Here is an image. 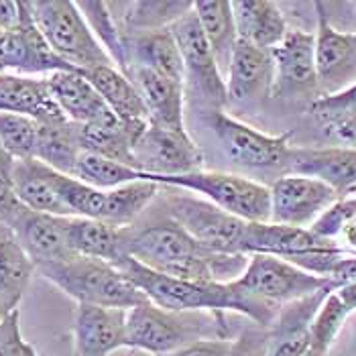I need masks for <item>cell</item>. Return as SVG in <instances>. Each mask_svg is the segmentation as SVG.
Wrapping results in <instances>:
<instances>
[{
  "mask_svg": "<svg viewBox=\"0 0 356 356\" xmlns=\"http://www.w3.org/2000/svg\"><path fill=\"white\" fill-rule=\"evenodd\" d=\"M124 76L135 83L151 124L169 131H188L184 114L186 83L175 82L155 70L140 65L129 67Z\"/></svg>",
  "mask_w": 356,
  "mask_h": 356,
  "instance_id": "cell-17",
  "label": "cell"
},
{
  "mask_svg": "<svg viewBox=\"0 0 356 356\" xmlns=\"http://www.w3.org/2000/svg\"><path fill=\"white\" fill-rule=\"evenodd\" d=\"M54 72H74L51 51L25 2V15L21 23L10 31L0 33V74L39 76L45 78Z\"/></svg>",
  "mask_w": 356,
  "mask_h": 356,
  "instance_id": "cell-13",
  "label": "cell"
},
{
  "mask_svg": "<svg viewBox=\"0 0 356 356\" xmlns=\"http://www.w3.org/2000/svg\"><path fill=\"white\" fill-rule=\"evenodd\" d=\"M159 193H161V186L149 179H138V181H131L120 188L108 190L102 222H106L114 228L133 226L145 214V210L153 202H157Z\"/></svg>",
  "mask_w": 356,
  "mask_h": 356,
  "instance_id": "cell-34",
  "label": "cell"
},
{
  "mask_svg": "<svg viewBox=\"0 0 356 356\" xmlns=\"http://www.w3.org/2000/svg\"><path fill=\"white\" fill-rule=\"evenodd\" d=\"M275 76L271 96L281 100L314 102L322 96L316 67V35L289 29L283 41L271 49Z\"/></svg>",
  "mask_w": 356,
  "mask_h": 356,
  "instance_id": "cell-10",
  "label": "cell"
},
{
  "mask_svg": "<svg viewBox=\"0 0 356 356\" xmlns=\"http://www.w3.org/2000/svg\"><path fill=\"white\" fill-rule=\"evenodd\" d=\"M13 181L15 195L23 208L59 218H72L55 188L54 169H49L47 165L39 163L37 159L15 161Z\"/></svg>",
  "mask_w": 356,
  "mask_h": 356,
  "instance_id": "cell-26",
  "label": "cell"
},
{
  "mask_svg": "<svg viewBox=\"0 0 356 356\" xmlns=\"http://www.w3.org/2000/svg\"><path fill=\"white\" fill-rule=\"evenodd\" d=\"M8 314H10V312H8V309H6V307H4V305L0 303V324L4 322V318H6Z\"/></svg>",
  "mask_w": 356,
  "mask_h": 356,
  "instance_id": "cell-45",
  "label": "cell"
},
{
  "mask_svg": "<svg viewBox=\"0 0 356 356\" xmlns=\"http://www.w3.org/2000/svg\"><path fill=\"white\" fill-rule=\"evenodd\" d=\"M269 192L271 222L296 228H309L338 200H342L324 181L296 173L277 177Z\"/></svg>",
  "mask_w": 356,
  "mask_h": 356,
  "instance_id": "cell-12",
  "label": "cell"
},
{
  "mask_svg": "<svg viewBox=\"0 0 356 356\" xmlns=\"http://www.w3.org/2000/svg\"><path fill=\"white\" fill-rule=\"evenodd\" d=\"M124 43H127L129 67L133 65L149 67L175 82L186 83V70H184L181 54L169 29L124 35Z\"/></svg>",
  "mask_w": 356,
  "mask_h": 356,
  "instance_id": "cell-24",
  "label": "cell"
},
{
  "mask_svg": "<svg viewBox=\"0 0 356 356\" xmlns=\"http://www.w3.org/2000/svg\"><path fill=\"white\" fill-rule=\"evenodd\" d=\"M122 8L120 19L114 17L122 35L147 33L169 29L177 19L193 8L190 0H137V2H118Z\"/></svg>",
  "mask_w": 356,
  "mask_h": 356,
  "instance_id": "cell-33",
  "label": "cell"
},
{
  "mask_svg": "<svg viewBox=\"0 0 356 356\" xmlns=\"http://www.w3.org/2000/svg\"><path fill=\"white\" fill-rule=\"evenodd\" d=\"M208 338H230L226 314L171 312L151 302L127 312V348L135 353L165 356Z\"/></svg>",
  "mask_w": 356,
  "mask_h": 356,
  "instance_id": "cell-2",
  "label": "cell"
},
{
  "mask_svg": "<svg viewBox=\"0 0 356 356\" xmlns=\"http://www.w3.org/2000/svg\"><path fill=\"white\" fill-rule=\"evenodd\" d=\"M355 195H356V192H355Z\"/></svg>",
  "mask_w": 356,
  "mask_h": 356,
  "instance_id": "cell-47",
  "label": "cell"
},
{
  "mask_svg": "<svg viewBox=\"0 0 356 356\" xmlns=\"http://www.w3.org/2000/svg\"><path fill=\"white\" fill-rule=\"evenodd\" d=\"M35 273L76 303L131 309L147 302L145 296L116 267L98 259L72 254L70 259L37 267Z\"/></svg>",
  "mask_w": 356,
  "mask_h": 356,
  "instance_id": "cell-3",
  "label": "cell"
},
{
  "mask_svg": "<svg viewBox=\"0 0 356 356\" xmlns=\"http://www.w3.org/2000/svg\"><path fill=\"white\" fill-rule=\"evenodd\" d=\"M78 8L83 15L88 27L92 29L94 37L98 39V43L104 47V51L112 59V63L124 74L129 67L127 43H124L122 31L114 21L108 2H78Z\"/></svg>",
  "mask_w": 356,
  "mask_h": 356,
  "instance_id": "cell-35",
  "label": "cell"
},
{
  "mask_svg": "<svg viewBox=\"0 0 356 356\" xmlns=\"http://www.w3.org/2000/svg\"><path fill=\"white\" fill-rule=\"evenodd\" d=\"M140 179L155 181L163 188H175L184 192L197 193L220 210L245 220V222H271V192L267 186L238 173L224 171H192L173 177H151Z\"/></svg>",
  "mask_w": 356,
  "mask_h": 356,
  "instance_id": "cell-5",
  "label": "cell"
},
{
  "mask_svg": "<svg viewBox=\"0 0 356 356\" xmlns=\"http://www.w3.org/2000/svg\"><path fill=\"white\" fill-rule=\"evenodd\" d=\"M129 356H147V355H143V353H135V350H131V355Z\"/></svg>",
  "mask_w": 356,
  "mask_h": 356,
  "instance_id": "cell-46",
  "label": "cell"
},
{
  "mask_svg": "<svg viewBox=\"0 0 356 356\" xmlns=\"http://www.w3.org/2000/svg\"><path fill=\"white\" fill-rule=\"evenodd\" d=\"M169 31L181 54L184 70H186V86L190 83L192 92L206 110L228 108L224 74L220 72L216 57L204 37V31L197 23L193 8L181 19H177L169 27Z\"/></svg>",
  "mask_w": 356,
  "mask_h": 356,
  "instance_id": "cell-9",
  "label": "cell"
},
{
  "mask_svg": "<svg viewBox=\"0 0 356 356\" xmlns=\"http://www.w3.org/2000/svg\"><path fill=\"white\" fill-rule=\"evenodd\" d=\"M0 356H39L21 332L19 309L10 312L0 324Z\"/></svg>",
  "mask_w": 356,
  "mask_h": 356,
  "instance_id": "cell-41",
  "label": "cell"
},
{
  "mask_svg": "<svg viewBox=\"0 0 356 356\" xmlns=\"http://www.w3.org/2000/svg\"><path fill=\"white\" fill-rule=\"evenodd\" d=\"M45 82L57 108L70 122L78 127H90L118 120L102 96L96 92V88L80 72H54L45 76Z\"/></svg>",
  "mask_w": 356,
  "mask_h": 356,
  "instance_id": "cell-20",
  "label": "cell"
},
{
  "mask_svg": "<svg viewBox=\"0 0 356 356\" xmlns=\"http://www.w3.org/2000/svg\"><path fill=\"white\" fill-rule=\"evenodd\" d=\"M334 289H322L314 296H307L298 302L285 303L273 324L267 328V356H303L309 346L312 324L322 307L324 300Z\"/></svg>",
  "mask_w": 356,
  "mask_h": 356,
  "instance_id": "cell-21",
  "label": "cell"
},
{
  "mask_svg": "<svg viewBox=\"0 0 356 356\" xmlns=\"http://www.w3.org/2000/svg\"><path fill=\"white\" fill-rule=\"evenodd\" d=\"M39 122L21 114H0V145L15 159H35Z\"/></svg>",
  "mask_w": 356,
  "mask_h": 356,
  "instance_id": "cell-39",
  "label": "cell"
},
{
  "mask_svg": "<svg viewBox=\"0 0 356 356\" xmlns=\"http://www.w3.org/2000/svg\"><path fill=\"white\" fill-rule=\"evenodd\" d=\"M318 31L316 35V67L320 92L328 96L356 82V31L344 33L332 27L326 4L316 2Z\"/></svg>",
  "mask_w": 356,
  "mask_h": 356,
  "instance_id": "cell-14",
  "label": "cell"
},
{
  "mask_svg": "<svg viewBox=\"0 0 356 356\" xmlns=\"http://www.w3.org/2000/svg\"><path fill=\"white\" fill-rule=\"evenodd\" d=\"M25 15V0H0V33L15 29Z\"/></svg>",
  "mask_w": 356,
  "mask_h": 356,
  "instance_id": "cell-44",
  "label": "cell"
},
{
  "mask_svg": "<svg viewBox=\"0 0 356 356\" xmlns=\"http://www.w3.org/2000/svg\"><path fill=\"white\" fill-rule=\"evenodd\" d=\"M204 120L232 163L250 171H279V177L285 175L291 133L279 137L265 135L232 118L226 110H204Z\"/></svg>",
  "mask_w": 356,
  "mask_h": 356,
  "instance_id": "cell-7",
  "label": "cell"
},
{
  "mask_svg": "<svg viewBox=\"0 0 356 356\" xmlns=\"http://www.w3.org/2000/svg\"><path fill=\"white\" fill-rule=\"evenodd\" d=\"M309 112L340 138H356V82L348 88L320 96L309 104Z\"/></svg>",
  "mask_w": 356,
  "mask_h": 356,
  "instance_id": "cell-36",
  "label": "cell"
},
{
  "mask_svg": "<svg viewBox=\"0 0 356 356\" xmlns=\"http://www.w3.org/2000/svg\"><path fill=\"white\" fill-rule=\"evenodd\" d=\"M82 153L80 145V127L67 118L39 122L35 159L47 165L57 173L72 175L76 161Z\"/></svg>",
  "mask_w": 356,
  "mask_h": 356,
  "instance_id": "cell-27",
  "label": "cell"
},
{
  "mask_svg": "<svg viewBox=\"0 0 356 356\" xmlns=\"http://www.w3.org/2000/svg\"><path fill=\"white\" fill-rule=\"evenodd\" d=\"M82 76L96 88L112 114L122 122H149L147 108L138 96L135 83L131 82L118 67L104 65L82 72Z\"/></svg>",
  "mask_w": 356,
  "mask_h": 356,
  "instance_id": "cell-28",
  "label": "cell"
},
{
  "mask_svg": "<svg viewBox=\"0 0 356 356\" xmlns=\"http://www.w3.org/2000/svg\"><path fill=\"white\" fill-rule=\"evenodd\" d=\"M54 181L61 202L70 210L72 218H90L102 220L104 216V204L106 192L96 190L72 175H63L54 171Z\"/></svg>",
  "mask_w": 356,
  "mask_h": 356,
  "instance_id": "cell-38",
  "label": "cell"
},
{
  "mask_svg": "<svg viewBox=\"0 0 356 356\" xmlns=\"http://www.w3.org/2000/svg\"><path fill=\"white\" fill-rule=\"evenodd\" d=\"M267 340H269L267 328L248 324L232 340V348L228 356H267Z\"/></svg>",
  "mask_w": 356,
  "mask_h": 356,
  "instance_id": "cell-42",
  "label": "cell"
},
{
  "mask_svg": "<svg viewBox=\"0 0 356 356\" xmlns=\"http://www.w3.org/2000/svg\"><path fill=\"white\" fill-rule=\"evenodd\" d=\"M204 155L188 131L147 124L133 149V167L151 177H173L200 171Z\"/></svg>",
  "mask_w": 356,
  "mask_h": 356,
  "instance_id": "cell-11",
  "label": "cell"
},
{
  "mask_svg": "<svg viewBox=\"0 0 356 356\" xmlns=\"http://www.w3.org/2000/svg\"><path fill=\"white\" fill-rule=\"evenodd\" d=\"M65 222L67 218L21 208L19 214L8 224V228L15 232L19 245L27 252L37 269L41 265L57 263L76 254L67 245Z\"/></svg>",
  "mask_w": 356,
  "mask_h": 356,
  "instance_id": "cell-19",
  "label": "cell"
},
{
  "mask_svg": "<svg viewBox=\"0 0 356 356\" xmlns=\"http://www.w3.org/2000/svg\"><path fill=\"white\" fill-rule=\"evenodd\" d=\"M149 122H122L114 120L108 124L80 127L82 151L102 155L106 159L133 167V149ZM135 169V167H133Z\"/></svg>",
  "mask_w": 356,
  "mask_h": 356,
  "instance_id": "cell-31",
  "label": "cell"
},
{
  "mask_svg": "<svg viewBox=\"0 0 356 356\" xmlns=\"http://www.w3.org/2000/svg\"><path fill=\"white\" fill-rule=\"evenodd\" d=\"M163 192L159 193L163 216L179 224L204 247L226 254H243L241 243L248 222L220 210L200 195L175 188H163Z\"/></svg>",
  "mask_w": 356,
  "mask_h": 356,
  "instance_id": "cell-6",
  "label": "cell"
},
{
  "mask_svg": "<svg viewBox=\"0 0 356 356\" xmlns=\"http://www.w3.org/2000/svg\"><path fill=\"white\" fill-rule=\"evenodd\" d=\"M0 114H21L37 122L65 118L51 98L45 78L0 74Z\"/></svg>",
  "mask_w": 356,
  "mask_h": 356,
  "instance_id": "cell-23",
  "label": "cell"
},
{
  "mask_svg": "<svg viewBox=\"0 0 356 356\" xmlns=\"http://www.w3.org/2000/svg\"><path fill=\"white\" fill-rule=\"evenodd\" d=\"M232 15L241 41L271 51L287 35V23L277 2L271 0H234Z\"/></svg>",
  "mask_w": 356,
  "mask_h": 356,
  "instance_id": "cell-25",
  "label": "cell"
},
{
  "mask_svg": "<svg viewBox=\"0 0 356 356\" xmlns=\"http://www.w3.org/2000/svg\"><path fill=\"white\" fill-rule=\"evenodd\" d=\"M35 273V265L19 245L15 232L0 224V303L15 312L23 300Z\"/></svg>",
  "mask_w": 356,
  "mask_h": 356,
  "instance_id": "cell-30",
  "label": "cell"
},
{
  "mask_svg": "<svg viewBox=\"0 0 356 356\" xmlns=\"http://www.w3.org/2000/svg\"><path fill=\"white\" fill-rule=\"evenodd\" d=\"M285 173L305 175L324 181L340 197H350L356 192V149H298L291 147Z\"/></svg>",
  "mask_w": 356,
  "mask_h": 356,
  "instance_id": "cell-18",
  "label": "cell"
},
{
  "mask_svg": "<svg viewBox=\"0 0 356 356\" xmlns=\"http://www.w3.org/2000/svg\"><path fill=\"white\" fill-rule=\"evenodd\" d=\"M65 236L72 252L114 265L124 257L122 228H114L102 220L67 218Z\"/></svg>",
  "mask_w": 356,
  "mask_h": 356,
  "instance_id": "cell-29",
  "label": "cell"
},
{
  "mask_svg": "<svg viewBox=\"0 0 356 356\" xmlns=\"http://www.w3.org/2000/svg\"><path fill=\"white\" fill-rule=\"evenodd\" d=\"M127 312L78 303L74 316V348L78 356H110L127 348Z\"/></svg>",
  "mask_w": 356,
  "mask_h": 356,
  "instance_id": "cell-15",
  "label": "cell"
},
{
  "mask_svg": "<svg viewBox=\"0 0 356 356\" xmlns=\"http://www.w3.org/2000/svg\"><path fill=\"white\" fill-rule=\"evenodd\" d=\"M35 27L47 45L70 70L90 72L114 65L104 47L88 27L78 2L72 0H27ZM116 67V65H114Z\"/></svg>",
  "mask_w": 356,
  "mask_h": 356,
  "instance_id": "cell-4",
  "label": "cell"
},
{
  "mask_svg": "<svg viewBox=\"0 0 356 356\" xmlns=\"http://www.w3.org/2000/svg\"><path fill=\"white\" fill-rule=\"evenodd\" d=\"M336 248L332 241L314 234L309 228H296L275 222H248L241 243L243 254H271L279 259L314 250Z\"/></svg>",
  "mask_w": 356,
  "mask_h": 356,
  "instance_id": "cell-22",
  "label": "cell"
},
{
  "mask_svg": "<svg viewBox=\"0 0 356 356\" xmlns=\"http://www.w3.org/2000/svg\"><path fill=\"white\" fill-rule=\"evenodd\" d=\"M124 254L157 273L208 283H230L247 267V254H226L204 247L179 224L161 218L122 228Z\"/></svg>",
  "mask_w": 356,
  "mask_h": 356,
  "instance_id": "cell-1",
  "label": "cell"
},
{
  "mask_svg": "<svg viewBox=\"0 0 356 356\" xmlns=\"http://www.w3.org/2000/svg\"><path fill=\"white\" fill-rule=\"evenodd\" d=\"M234 285L257 302L281 309L322 289H336L328 279L305 273L285 259L271 254H248L247 267Z\"/></svg>",
  "mask_w": 356,
  "mask_h": 356,
  "instance_id": "cell-8",
  "label": "cell"
},
{
  "mask_svg": "<svg viewBox=\"0 0 356 356\" xmlns=\"http://www.w3.org/2000/svg\"><path fill=\"white\" fill-rule=\"evenodd\" d=\"M15 159L0 145V224H10L23 208L15 195Z\"/></svg>",
  "mask_w": 356,
  "mask_h": 356,
  "instance_id": "cell-40",
  "label": "cell"
},
{
  "mask_svg": "<svg viewBox=\"0 0 356 356\" xmlns=\"http://www.w3.org/2000/svg\"><path fill=\"white\" fill-rule=\"evenodd\" d=\"M232 348V338H208L197 340L190 346H184L165 356H228Z\"/></svg>",
  "mask_w": 356,
  "mask_h": 356,
  "instance_id": "cell-43",
  "label": "cell"
},
{
  "mask_svg": "<svg viewBox=\"0 0 356 356\" xmlns=\"http://www.w3.org/2000/svg\"><path fill=\"white\" fill-rule=\"evenodd\" d=\"M193 13L197 17V23L204 31V37L212 54L216 57L220 72L226 74L230 55L238 41L236 23L232 15V2L230 0H195Z\"/></svg>",
  "mask_w": 356,
  "mask_h": 356,
  "instance_id": "cell-32",
  "label": "cell"
},
{
  "mask_svg": "<svg viewBox=\"0 0 356 356\" xmlns=\"http://www.w3.org/2000/svg\"><path fill=\"white\" fill-rule=\"evenodd\" d=\"M140 175H143L140 171L129 167V165L112 161V159H106V157L90 153V151L80 153L76 167H74V173H72V177L80 179L96 190H102V192L120 188L131 181H138Z\"/></svg>",
  "mask_w": 356,
  "mask_h": 356,
  "instance_id": "cell-37",
  "label": "cell"
},
{
  "mask_svg": "<svg viewBox=\"0 0 356 356\" xmlns=\"http://www.w3.org/2000/svg\"><path fill=\"white\" fill-rule=\"evenodd\" d=\"M273 76L275 65L271 51L259 49L238 39L224 74L228 106L247 104L271 94Z\"/></svg>",
  "mask_w": 356,
  "mask_h": 356,
  "instance_id": "cell-16",
  "label": "cell"
}]
</instances>
